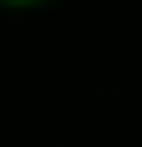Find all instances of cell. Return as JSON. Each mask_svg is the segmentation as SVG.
<instances>
[{"mask_svg": "<svg viewBox=\"0 0 142 147\" xmlns=\"http://www.w3.org/2000/svg\"><path fill=\"white\" fill-rule=\"evenodd\" d=\"M0 6H34V0H0Z\"/></svg>", "mask_w": 142, "mask_h": 147, "instance_id": "obj_1", "label": "cell"}]
</instances>
